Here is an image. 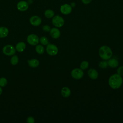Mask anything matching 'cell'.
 Segmentation results:
<instances>
[{
  "label": "cell",
  "mask_w": 123,
  "mask_h": 123,
  "mask_svg": "<svg viewBox=\"0 0 123 123\" xmlns=\"http://www.w3.org/2000/svg\"><path fill=\"white\" fill-rule=\"evenodd\" d=\"M108 84L113 89H117L120 88L123 84V78L122 76L118 74L111 75L109 78Z\"/></svg>",
  "instance_id": "1"
},
{
  "label": "cell",
  "mask_w": 123,
  "mask_h": 123,
  "mask_svg": "<svg viewBox=\"0 0 123 123\" xmlns=\"http://www.w3.org/2000/svg\"><path fill=\"white\" fill-rule=\"evenodd\" d=\"M98 54L99 57L103 60H108L112 55L111 49L107 46H102L99 49Z\"/></svg>",
  "instance_id": "2"
},
{
  "label": "cell",
  "mask_w": 123,
  "mask_h": 123,
  "mask_svg": "<svg viewBox=\"0 0 123 123\" xmlns=\"http://www.w3.org/2000/svg\"><path fill=\"white\" fill-rule=\"evenodd\" d=\"M52 23L56 27H61L64 24V20L62 17L58 15L53 17Z\"/></svg>",
  "instance_id": "3"
},
{
  "label": "cell",
  "mask_w": 123,
  "mask_h": 123,
  "mask_svg": "<svg viewBox=\"0 0 123 123\" xmlns=\"http://www.w3.org/2000/svg\"><path fill=\"white\" fill-rule=\"evenodd\" d=\"M2 52L3 54L6 55L12 56L15 53L16 49L12 45H7L3 48Z\"/></svg>",
  "instance_id": "4"
},
{
  "label": "cell",
  "mask_w": 123,
  "mask_h": 123,
  "mask_svg": "<svg viewBox=\"0 0 123 123\" xmlns=\"http://www.w3.org/2000/svg\"><path fill=\"white\" fill-rule=\"evenodd\" d=\"M72 77L76 80L81 79L84 76L83 70L80 68H74L71 72Z\"/></svg>",
  "instance_id": "5"
},
{
  "label": "cell",
  "mask_w": 123,
  "mask_h": 123,
  "mask_svg": "<svg viewBox=\"0 0 123 123\" xmlns=\"http://www.w3.org/2000/svg\"><path fill=\"white\" fill-rule=\"evenodd\" d=\"M26 40L28 43L32 46L37 45L39 41L38 37L34 34L29 35L27 37Z\"/></svg>",
  "instance_id": "6"
},
{
  "label": "cell",
  "mask_w": 123,
  "mask_h": 123,
  "mask_svg": "<svg viewBox=\"0 0 123 123\" xmlns=\"http://www.w3.org/2000/svg\"><path fill=\"white\" fill-rule=\"evenodd\" d=\"M46 51L47 53L51 56L56 55L58 52V47L52 44H48L46 47Z\"/></svg>",
  "instance_id": "7"
},
{
  "label": "cell",
  "mask_w": 123,
  "mask_h": 123,
  "mask_svg": "<svg viewBox=\"0 0 123 123\" xmlns=\"http://www.w3.org/2000/svg\"><path fill=\"white\" fill-rule=\"evenodd\" d=\"M72 11V7L68 4H64L62 5L60 8V11L62 13L67 15L70 14Z\"/></svg>",
  "instance_id": "8"
},
{
  "label": "cell",
  "mask_w": 123,
  "mask_h": 123,
  "mask_svg": "<svg viewBox=\"0 0 123 123\" xmlns=\"http://www.w3.org/2000/svg\"><path fill=\"white\" fill-rule=\"evenodd\" d=\"M30 23L33 26H37L41 24V19L37 15H34L30 17L29 20Z\"/></svg>",
  "instance_id": "9"
},
{
  "label": "cell",
  "mask_w": 123,
  "mask_h": 123,
  "mask_svg": "<svg viewBox=\"0 0 123 123\" xmlns=\"http://www.w3.org/2000/svg\"><path fill=\"white\" fill-rule=\"evenodd\" d=\"M28 8V2L24 0H22L18 2L17 4V8L20 11H22V12L25 11L27 10Z\"/></svg>",
  "instance_id": "10"
},
{
  "label": "cell",
  "mask_w": 123,
  "mask_h": 123,
  "mask_svg": "<svg viewBox=\"0 0 123 123\" xmlns=\"http://www.w3.org/2000/svg\"><path fill=\"white\" fill-rule=\"evenodd\" d=\"M49 33L50 36L54 39H57L60 37L61 36L60 31L56 27L52 28L50 29Z\"/></svg>",
  "instance_id": "11"
},
{
  "label": "cell",
  "mask_w": 123,
  "mask_h": 123,
  "mask_svg": "<svg viewBox=\"0 0 123 123\" xmlns=\"http://www.w3.org/2000/svg\"><path fill=\"white\" fill-rule=\"evenodd\" d=\"M88 75L90 78L95 80L96 79L98 76V74L97 71L93 68H90L88 71Z\"/></svg>",
  "instance_id": "12"
},
{
  "label": "cell",
  "mask_w": 123,
  "mask_h": 123,
  "mask_svg": "<svg viewBox=\"0 0 123 123\" xmlns=\"http://www.w3.org/2000/svg\"><path fill=\"white\" fill-rule=\"evenodd\" d=\"M108 66L111 68H116L119 65V62L115 58H110L108 61Z\"/></svg>",
  "instance_id": "13"
},
{
  "label": "cell",
  "mask_w": 123,
  "mask_h": 123,
  "mask_svg": "<svg viewBox=\"0 0 123 123\" xmlns=\"http://www.w3.org/2000/svg\"><path fill=\"white\" fill-rule=\"evenodd\" d=\"M71 94L70 89L68 87H63L61 89V94L64 98H68Z\"/></svg>",
  "instance_id": "14"
},
{
  "label": "cell",
  "mask_w": 123,
  "mask_h": 123,
  "mask_svg": "<svg viewBox=\"0 0 123 123\" xmlns=\"http://www.w3.org/2000/svg\"><path fill=\"white\" fill-rule=\"evenodd\" d=\"M26 48V44L24 42H18L15 46V49L16 50H17L18 52H23Z\"/></svg>",
  "instance_id": "15"
},
{
  "label": "cell",
  "mask_w": 123,
  "mask_h": 123,
  "mask_svg": "<svg viewBox=\"0 0 123 123\" xmlns=\"http://www.w3.org/2000/svg\"><path fill=\"white\" fill-rule=\"evenodd\" d=\"M28 65L32 68H36L39 65V62L37 59H32L27 61Z\"/></svg>",
  "instance_id": "16"
},
{
  "label": "cell",
  "mask_w": 123,
  "mask_h": 123,
  "mask_svg": "<svg viewBox=\"0 0 123 123\" xmlns=\"http://www.w3.org/2000/svg\"><path fill=\"white\" fill-rule=\"evenodd\" d=\"M9 33L8 29L4 26L0 27V38H4L6 37Z\"/></svg>",
  "instance_id": "17"
},
{
  "label": "cell",
  "mask_w": 123,
  "mask_h": 123,
  "mask_svg": "<svg viewBox=\"0 0 123 123\" xmlns=\"http://www.w3.org/2000/svg\"><path fill=\"white\" fill-rule=\"evenodd\" d=\"M45 16L47 18H51L54 15V12L51 9H48L45 11L44 12Z\"/></svg>",
  "instance_id": "18"
},
{
  "label": "cell",
  "mask_w": 123,
  "mask_h": 123,
  "mask_svg": "<svg viewBox=\"0 0 123 123\" xmlns=\"http://www.w3.org/2000/svg\"><path fill=\"white\" fill-rule=\"evenodd\" d=\"M36 51L39 54H43L45 51V49L43 46L41 45H37L35 48Z\"/></svg>",
  "instance_id": "19"
},
{
  "label": "cell",
  "mask_w": 123,
  "mask_h": 123,
  "mask_svg": "<svg viewBox=\"0 0 123 123\" xmlns=\"http://www.w3.org/2000/svg\"><path fill=\"white\" fill-rule=\"evenodd\" d=\"M19 62V58L17 55H13L10 60V62L12 65H16L18 64Z\"/></svg>",
  "instance_id": "20"
},
{
  "label": "cell",
  "mask_w": 123,
  "mask_h": 123,
  "mask_svg": "<svg viewBox=\"0 0 123 123\" xmlns=\"http://www.w3.org/2000/svg\"><path fill=\"white\" fill-rule=\"evenodd\" d=\"M89 66V63L87 61H82L80 65V69H81L83 70H85L86 69L88 68Z\"/></svg>",
  "instance_id": "21"
},
{
  "label": "cell",
  "mask_w": 123,
  "mask_h": 123,
  "mask_svg": "<svg viewBox=\"0 0 123 123\" xmlns=\"http://www.w3.org/2000/svg\"><path fill=\"white\" fill-rule=\"evenodd\" d=\"M98 66L101 69L107 68L108 66V61H107V60H103L100 61L98 64Z\"/></svg>",
  "instance_id": "22"
},
{
  "label": "cell",
  "mask_w": 123,
  "mask_h": 123,
  "mask_svg": "<svg viewBox=\"0 0 123 123\" xmlns=\"http://www.w3.org/2000/svg\"><path fill=\"white\" fill-rule=\"evenodd\" d=\"M39 41L40 43L43 45H47L49 44V40L47 37H42L39 39Z\"/></svg>",
  "instance_id": "23"
},
{
  "label": "cell",
  "mask_w": 123,
  "mask_h": 123,
  "mask_svg": "<svg viewBox=\"0 0 123 123\" xmlns=\"http://www.w3.org/2000/svg\"><path fill=\"white\" fill-rule=\"evenodd\" d=\"M7 84V80L5 77L0 78V86L4 87Z\"/></svg>",
  "instance_id": "24"
},
{
  "label": "cell",
  "mask_w": 123,
  "mask_h": 123,
  "mask_svg": "<svg viewBox=\"0 0 123 123\" xmlns=\"http://www.w3.org/2000/svg\"><path fill=\"white\" fill-rule=\"evenodd\" d=\"M117 73L121 76L123 75V66H121L118 68L117 70Z\"/></svg>",
  "instance_id": "25"
},
{
  "label": "cell",
  "mask_w": 123,
  "mask_h": 123,
  "mask_svg": "<svg viewBox=\"0 0 123 123\" xmlns=\"http://www.w3.org/2000/svg\"><path fill=\"white\" fill-rule=\"evenodd\" d=\"M42 29H43V30L44 32H49L50 31L51 28H50V27L49 25H44L43 26Z\"/></svg>",
  "instance_id": "26"
},
{
  "label": "cell",
  "mask_w": 123,
  "mask_h": 123,
  "mask_svg": "<svg viewBox=\"0 0 123 123\" xmlns=\"http://www.w3.org/2000/svg\"><path fill=\"white\" fill-rule=\"evenodd\" d=\"M26 121L28 123H34L35 122V119L33 117L29 116L27 118Z\"/></svg>",
  "instance_id": "27"
},
{
  "label": "cell",
  "mask_w": 123,
  "mask_h": 123,
  "mask_svg": "<svg viewBox=\"0 0 123 123\" xmlns=\"http://www.w3.org/2000/svg\"><path fill=\"white\" fill-rule=\"evenodd\" d=\"M92 0H81L82 2L85 4H87L90 3Z\"/></svg>",
  "instance_id": "28"
},
{
  "label": "cell",
  "mask_w": 123,
  "mask_h": 123,
  "mask_svg": "<svg viewBox=\"0 0 123 123\" xmlns=\"http://www.w3.org/2000/svg\"><path fill=\"white\" fill-rule=\"evenodd\" d=\"M70 5L72 7H74L75 6V3H74V2H72V3H71V4Z\"/></svg>",
  "instance_id": "29"
},
{
  "label": "cell",
  "mask_w": 123,
  "mask_h": 123,
  "mask_svg": "<svg viewBox=\"0 0 123 123\" xmlns=\"http://www.w3.org/2000/svg\"><path fill=\"white\" fill-rule=\"evenodd\" d=\"M2 92V89L1 87V86H0V95L1 94Z\"/></svg>",
  "instance_id": "30"
},
{
  "label": "cell",
  "mask_w": 123,
  "mask_h": 123,
  "mask_svg": "<svg viewBox=\"0 0 123 123\" xmlns=\"http://www.w3.org/2000/svg\"></svg>",
  "instance_id": "31"
}]
</instances>
